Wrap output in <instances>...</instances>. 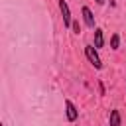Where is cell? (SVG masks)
Instances as JSON below:
<instances>
[{"instance_id":"1","label":"cell","mask_w":126,"mask_h":126,"mask_svg":"<svg viewBox=\"0 0 126 126\" xmlns=\"http://www.w3.org/2000/svg\"><path fill=\"white\" fill-rule=\"evenodd\" d=\"M85 55H87L89 63H91L94 69H102V61H100L98 51H96V47H94V45H85Z\"/></svg>"},{"instance_id":"2","label":"cell","mask_w":126,"mask_h":126,"mask_svg":"<svg viewBox=\"0 0 126 126\" xmlns=\"http://www.w3.org/2000/svg\"><path fill=\"white\" fill-rule=\"evenodd\" d=\"M59 10H61V16H63V24L65 28H71L73 20H71V10H69V4L65 0H59Z\"/></svg>"},{"instance_id":"3","label":"cell","mask_w":126,"mask_h":126,"mask_svg":"<svg viewBox=\"0 0 126 126\" xmlns=\"http://www.w3.org/2000/svg\"><path fill=\"white\" fill-rule=\"evenodd\" d=\"M65 114H67V120H69V122H75V120L79 118V110H77V106H75L69 98L65 100Z\"/></svg>"},{"instance_id":"4","label":"cell","mask_w":126,"mask_h":126,"mask_svg":"<svg viewBox=\"0 0 126 126\" xmlns=\"http://www.w3.org/2000/svg\"><path fill=\"white\" fill-rule=\"evenodd\" d=\"M81 14H83V22H85V26L94 28V16H93L91 8H89V6H83V8H81Z\"/></svg>"},{"instance_id":"5","label":"cell","mask_w":126,"mask_h":126,"mask_svg":"<svg viewBox=\"0 0 126 126\" xmlns=\"http://www.w3.org/2000/svg\"><path fill=\"white\" fill-rule=\"evenodd\" d=\"M108 124L110 126H120L122 124V116H120V110H110V116H108Z\"/></svg>"},{"instance_id":"6","label":"cell","mask_w":126,"mask_h":126,"mask_svg":"<svg viewBox=\"0 0 126 126\" xmlns=\"http://www.w3.org/2000/svg\"><path fill=\"white\" fill-rule=\"evenodd\" d=\"M102 45H104V33H102L100 28H94V47L100 49Z\"/></svg>"},{"instance_id":"7","label":"cell","mask_w":126,"mask_h":126,"mask_svg":"<svg viewBox=\"0 0 126 126\" xmlns=\"http://www.w3.org/2000/svg\"><path fill=\"white\" fill-rule=\"evenodd\" d=\"M118 45H120V35H118V33H112V37H110V47H112V49H118Z\"/></svg>"},{"instance_id":"8","label":"cell","mask_w":126,"mask_h":126,"mask_svg":"<svg viewBox=\"0 0 126 126\" xmlns=\"http://www.w3.org/2000/svg\"><path fill=\"white\" fill-rule=\"evenodd\" d=\"M71 28H73V32H75V33H79V32H81V26H79V22H73V24H71Z\"/></svg>"},{"instance_id":"9","label":"cell","mask_w":126,"mask_h":126,"mask_svg":"<svg viewBox=\"0 0 126 126\" xmlns=\"http://www.w3.org/2000/svg\"><path fill=\"white\" fill-rule=\"evenodd\" d=\"M94 2H96V4H104V0H94Z\"/></svg>"},{"instance_id":"10","label":"cell","mask_w":126,"mask_h":126,"mask_svg":"<svg viewBox=\"0 0 126 126\" xmlns=\"http://www.w3.org/2000/svg\"><path fill=\"white\" fill-rule=\"evenodd\" d=\"M0 126H4V124H0Z\"/></svg>"}]
</instances>
